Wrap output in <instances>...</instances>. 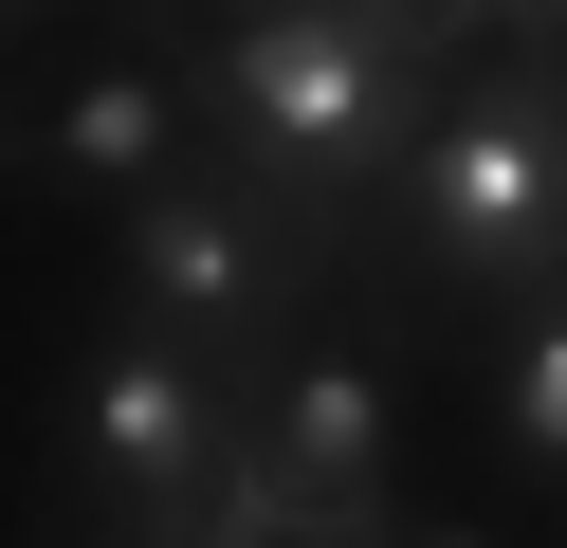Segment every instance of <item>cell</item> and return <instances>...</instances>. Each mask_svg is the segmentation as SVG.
<instances>
[{
	"label": "cell",
	"mask_w": 567,
	"mask_h": 548,
	"mask_svg": "<svg viewBox=\"0 0 567 548\" xmlns=\"http://www.w3.org/2000/svg\"><path fill=\"white\" fill-rule=\"evenodd\" d=\"M184 55H202V146H220V183H257L311 256H348L384 201H403L440 92L494 55V37L457 19V0H238V19L184 37Z\"/></svg>",
	"instance_id": "6da1fadb"
},
{
	"label": "cell",
	"mask_w": 567,
	"mask_h": 548,
	"mask_svg": "<svg viewBox=\"0 0 567 548\" xmlns=\"http://www.w3.org/2000/svg\"><path fill=\"white\" fill-rule=\"evenodd\" d=\"M384 256H403L421 311H530V292H567V73L549 55H476L440 92L403 201H384Z\"/></svg>",
	"instance_id": "7a4b0ae2"
},
{
	"label": "cell",
	"mask_w": 567,
	"mask_h": 548,
	"mask_svg": "<svg viewBox=\"0 0 567 548\" xmlns=\"http://www.w3.org/2000/svg\"><path fill=\"white\" fill-rule=\"evenodd\" d=\"M238 457H257V421H238L220 348H184V329H147V311H111L74 348V384H55V475L92 494L111 548H165L184 511H220Z\"/></svg>",
	"instance_id": "3957f363"
},
{
	"label": "cell",
	"mask_w": 567,
	"mask_h": 548,
	"mask_svg": "<svg viewBox=\"0 0 567 548\" xmlns=\"http://www.w3.org/2000/svg\"><path fill=\"white\" fill-rule=\"evenodd\" d=\"M111 292H128L147 329H184V348H220V365H293V348H311V292H330V256H311L257 183L184 165L165 201L111 219Z\"/></svg>",
	"instance_id": "277c9868"
},
{
	"label": "cell",
	"mask_w": 567,
	"mask_h": 548,
	"mask_svg": "<svg viewBox=\"0 0 567 548\" xmlns=\"http://www.w3.org/2000/svg\"><path fill=\"white\" fill-rule=\"evenodd\" d=\"M184 165H220V146H202V55H184V19H165V0L111 37V55L38 73V128H19V183H38V201L128 219V201H165Z\"/></svg>",
	"instance_id": "5b68a950"
},
{
	"label": "cell",
	"mask_w": 567,
	"mask_h": 548,
	"mask_svg": "<svg viewBox=\"0 0 567 548\" xmlns=\"http://www.w3.org/2000/svg\"><path fill=\"white\" fill-rule=\"evenodd\" d=\"M257 457L330 511H403V384H384V348L311 329L293 365H257Z\"/></svg>",
	"instance_id": "8992f818"
},
{
	"label": "cell",
	"mask_w": 567,
	"mask_h": 548,
	"mask_svg": "<svg viewBox=\"0 0 567 548\" xmlns=\"http://www.w3.org/2000/svg\"><path fill=\"white\" fill-rule=\"evenodd\" d=\"M476 421H494V457H513V475H549V494H567V292L494 311V384H476Z\"/></svg>",
	"instance_id": "52a82bcc"
},
{
	"label": "cell",
	"mask_w": 567,
	"mask_h": 548,
	"mask_svg": "<svg viewBox=\"0 0 567 548\" xmlns=\"http://www.w3.org/2000/svg\"><path fill=\"white\" fill-rule=\"evenodd\" d=\"M403 548H513L494 511H403Z\"/></svg>",
	"instance_id": "ba28073f"
},
{
	"label": "cell",
	"mask_w": 567,
	"mask_h": 548,
	"mask_svg": "<svg viewBox=\"0 0 567 548\" xmlns=\"http://www.w3.org/2000/svg\"><path fill=\"white\" fill-rule=\"evenodd\" d=\"M457 19H476V37H513V0H457Z\"/></svg>",
	"instance_id": "9c48e42d"
},
{
	"label": "cell",
	"mask_w": 567,
	"mask_h": 548,
	"mask_svg": "<svg viewBox=\"0 0 567 548\" xmlns=\"http://www.w3.org/2000/svg\"><path fill=\"white\" fill-rule=\"evenodd\" d=\"M19 19H38V0H19Z\"/></svg>",
	"instance_id": "30bf717a"
},
{
	"label": "cell",
	"mask_w": 567,
	"mask_h": 548,
	"mask_svg": "<svg viewBox=\"0 0 567 548\" xmlns=\"http://www.w3.org/2000/svg\"><path fill=\"white\" fill-rule=\"evenodd\" d=\"M220 19H238V0H220Z\"/></svg>",
	"instance_id": "8fae6325"
}]
</instances>
